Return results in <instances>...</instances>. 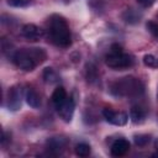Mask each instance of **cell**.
Instances as JSON below:
<instances>
[{
	"label": "cell",
	"mask_w": 158,
	"mask_h": 158,
	"mask_svg": "<svg viewBox=\"0 0 158 158\" xmlns=\"http://www.w3.org/2000/svg\"><path fill=\"white\" fill-rule=\"evenodd\" d=\"M136 1H137V4H138L139 6L147 9V7H151V6L154 4L156 0H136Z\"/></svg>",
	"instance_id": "44dd1931"
},
{
	"label": "cell",
	"mask_w": 158,
	"mask_h": 158,
	"mask_svg": "<svg viewBox=\"0 0 158 158\" xmlns=\"http://www.w3.org/2000/svg\"><path fill=\"white\" fill-rule=\"evenodd\" d=\"M74 110H75V102L72 98H67V100L59 107H57V111L64 122L72 121L73 115H74Z\"/></svg>",
	"instance_id": "8992f818"
},
{
	"label": "cell",
	"mask_w": 158,
	"mask_h": 158,
	"mask_svg": "<svg viewBox=\"0 0 158 158\" xmlns=\"http://www.w3.org/2000/svg\"><path fill=\"white\" fill-rule=\"evenodd\" d=\"M157 16H158V15H157Z\"/></svg>",
	"instance_id": "cb8c5ba5"
},
{
	"label": "cell",
	"mask_w": 158,
	"mask_h": 158,
	"mask_svg": "<svg viewBox=\"0 0 158 158\" xmlns=\"http://www.w3.org/2000/svg\"><path fill=\"white\" fill-rule=\"evenodd\" d=\"M146 27H147L148 32H149L152 36H154L156 38H158V22L152 21V20H151V21H147Z\"/></svg>",
	"instance_id": "ac0fdd59"
},
{
	"label": "cell",
	"mask_w": 158,
	"mask_h": 158,
	"mask_svg": "<svg viewBox=\"0 0 158 158\" xmlns=\"http://www.w3.org/2000/svg\"><path fill=\"white\" fill-rule=\"evenodd\" d=\"M133 57L127 54V53H109L105 58V63L109 68L111 69H116V70H121L125 68H130L133 64Z\"/></svg>",
	"instance_id": "277c9868"
},
{
	"label": "cell",
	"mask_w": 158,
	"mask_h": 158,
	"mask_svg": "<svg viewBox=\"0 0 158 158\" xmlns=\"http://www.w3.org/2000/svg\"><path fill=\"white\" fill-rule=\"evenodd\" d=\"M130 117L133 123H141L146 117V110L139 105H135L130 110Z\"/></svg>",
	"instance_id": "4fadbf2b"
},
{
	"label": "cell",
	"mask_w": 158,
	"mask_h": 158,
	"mask_svg": "<svg viewBox=\"0 0 158 158\" xmlns=\"http://www.w3.org/2000/svg\"><path fill=\"white\" fill-rule=\"evenodd\" d=\"M111 154L114 157H121L125 156L128 151H130V142L126 138H117L116 141H114V143L111 144Z\"/></svg>",
	"instance_id": "30bf717a"
},
{
	"label": "cell",
	"mask_w": 158,
	"mask_h": 158,
	"mask_svg": "<svg viewBox=\"0 0 158 158\" xmlns=\"http://www.w3.org/2000/svg\"><path fill=\"white\" fill-rule=\"evenodd\" d=\"M68 144V141L62 137V136H56V137H51L47 141V148L48 151H51L53 154H60L65 147Z\"/></svg>",
	"instance_id": "ba28073f"
},
{
	"label": "cell",
	"mask_w": 158,
	"mask_h": 158,
	"mask_svg": "<svg viewBox=\"0 0 158 158\" xmlns=\"http://www.w3.org/2000/svg\"><path fill=\"white\" fill-rule=\"evenodd\" d=\"M67 98H68V96H67L65 89H64L63 86H57V88L54 89L53 94H52V102L54 104L56 109L59 107V106L67 100Z\"/></svg>",
	"instance_id": "7c38bea8"
},
{
	"label": "cell",
	"mask_w": 158,
	"mask_h": 158,
	"mask_svg": "<svg viewBox=\"0 0 158 158\" xmlns=\"http://www.w3.org/2000/svg\"><path fill=\"white\" fill-rule=\"evenodd\" d=\"M32 0H7V4L15 7H21V6H27L31 4Z\"/></svg>",
	"instance_id": "ffe728a7"
},
{
	"label": "cell",
	"mask_w": 158,
	"mask_h": 158,
	"mask_svg": "<svg viewBox=\"0 0 158 158\" xmlns=\"http://www.w3.org/2000/svg\"><path fill=\"white\" fill-rule=\"evenodd\" d=\"M123 52V49H122V47L120 46V44H117V43H114V44H111V47H110V53H122Z\"/></svg>",
	"instance_id": "7402d4cb"
},
{
	"label": "cell",
	"mask_w": 158,
	"mask_h": 158,
	"mask_svg": "<svg viewBox=\"0 0 158 158\" xmlns=\"http://www.w3.org/2000/svg\"><path fill=\"white\" fill-rule=\"evenodd\" d=\"M102 116L105 117V120L109 123L115 125V126H123L128 121L127 114H125L122 111H115V110L109 109V107L102 110Z\"/></svg>",
	"instance_id": "5b68a950"
},
{
	"label": "cell",
	"mask_w": 158,
	"mask_h": 158,
	"mask_svg": "<svg viewBox=\"0 0 158 158\" xmlns=\"http://www.w3.org/2000/svg\"><path fill=\"white\" fill-rule=\"evenodd\" d=\"M110 91L116 96H138L144 91V86L139 79L125 77L114 81Z\"/></svg>",
	"instance_id": "3957f363"
},
{
	"label": "cell",
	"mask_w": 158,
	"mask_h": 158,
	"mask_svg": "<svg viewBox=\"0 0 158 158\" xmlns=\"http://www.w3.org/2000/svg\"><path fill=\"white\" fill-rule=\"evenodd\" d=\"M21 106V90L17 86L10 88L7 93V107L11 111L19 110Z\"/></svg>",
	"instance_id": "9c48e42d"
},
{
	"label": "cell",
	"mask_w": 158,
	"mask_h": 158,
	"mask_svg": "<svg viewBox=\"0 0 158 158\" xmlns=\"http://www.w3.org/2000/svg\"><path fill=\"white\" fill-rule=\"evenodd\" d=\"M43 79H44L46 83L53 84V83H57L59 80V77H58L57 72L53 68H46L43 70Z\"/></svg>",
	"instance_id": "5bb4252c"
},
{
	"label": "cell",
	"mask_w": 158,
	"mask_h": 158,
	"mask_svg": "<svg viewBox=\"0 0 158 158\" xmlns=\"http://www.w3.org/2000/svg\"><path fill=\"white\" fill-rule=\"evenodd\" d=\"M157 96H158V93H157Z\"/></svg>",
	"instance_id": "603a6c76"
},
{
	"label": "cell",
	"mask_w": 158,
	"mask_h": 158,
	"mask_svg": "<svg viewBox=\"0 0 158 158\" xmlns=\"http://www.w3.org/2000/svg\"><path fill=\"white\" fill-rule=\"evenodd\" d=\"M133 141H135L136 146L143 147V146H146L151 142V136L149 135H136L133 137Z\"/></svg>",
	"instance_id": "e0dca14e"
},
{
	"label": "cell",
	"mask_w": 158,
	"mask_h": 158,
	"mask_svg": "<svg viewBox=\"0 0 158 158\" xmlns=\"http://www.w3.org/2000/svg\"><path fill=\"white\" fill-rule=\"evenodd\" d=\"M91 152V148L88 143H78L75 146V154L79 157H88Z\"/></svg>",
	"instance_id": "2e32d148"
},
{
	"label": "cell",
	"mask_w": 158,
	"mask_h": 158,
	"mask_svg": "<svg viewBox=\"0 0 158 158\" xmlns=\"http://www.w3.org/2000/svg\"><path fill=\"white\" fill-rule=\"evenodd\" d=\"M21 35L27 40V41H32V42H36V41H40V38L43 36V31L33 25V23H26L22 28H21Z\"/></svg>",
	"instance_id": "52a82bcc"
},
{
	"label": "cell",
	"mask_w": 158,
	"mask_h": 158,
	"mask_svg": "<svg viewBox=\"0 0 158 158\" xmlns=\"http://www.w3.org/2000/svg\"><path fill=\"white\" fill-rule=\"evenodd\" d=\"M48 36L58 47H69L72 43L70 30L64 17L59 15H52L48 21Z\"/></svg>",
	"instance_id": "7a4b0ae2"
},
{
	"label": "cell",
	"mask_w": 158,
	"mask_h": 158,
	"mask_svg": "<svg viewBox=\"0 0 158 158\" xmlns=\"http://www.w3.org/2000/svg\"><path fill=\"white\" fill-rule=\"evenodd\" d=\"M123 19L128 23H136V22L139 21V15L133 9H127L123 14Z\"/></svg>",
	"instance_id": "9a60e30c"
},
{
	"label": "cell",
	"mask_w": 158,
	"mask_h": 158,
	"mask_svg": "<svg viewBox=\"0 0 158 158\" xmlns=\"http://www.w3.org/2000/svg\"><path fill=\"white\" fill-rule=\"evenodd\" d=\"M47 58V53L43 48H23L19 49L11 57L17 68L25 72L33 70L38 64L43 63Z\"/></svg>",
	"instance_id": "6da1fadb"
},
{
	"label": "cell",
	"mask_w": 158,
	"mask_h": 158,
	"mask_svg": "<svg viewBox=\"0 0 158 158\" xmlns=\"http://www.w3.org/2000/svg\"><path fill=\"white\" fill-rule=\"evenodd\" d=\"M25 99H26V102L33 109H38L41 106V98L38 93L32 88L25 89Z\"/></svg>",
	"instance_id": "8fae6325"
},
{
	"label": "cell",
	"mask_w": 158,
	"mask_h": 158,
	"mask_svg": "<svg viewBox=\"0 0 158 158\" xmlns=\"http://www.w3.org/2000/svg\"><path fill=\"white\" fill-rule=\"evenodd\" d=\"M143 63L147 67H157L158 65V59L153 54H146L143 57Z\"/></svg>",
	"instance_id": "d6986e66"
}]
</instances>
